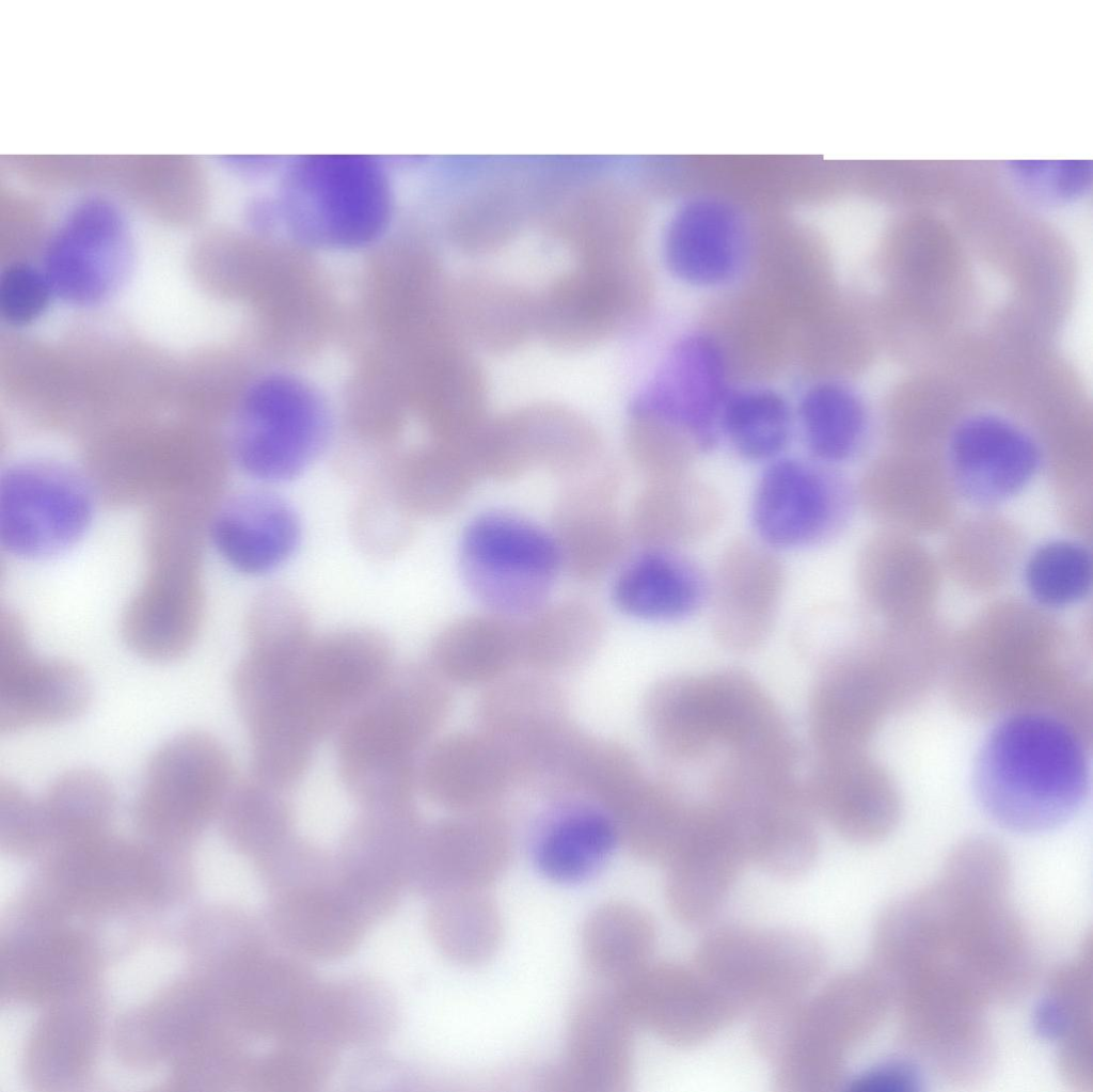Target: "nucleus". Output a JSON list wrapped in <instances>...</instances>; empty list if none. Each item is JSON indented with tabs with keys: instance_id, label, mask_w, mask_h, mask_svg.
Listing matches in <instances>:
<instances>
[{
	"instance_id": "1",
	"label": "nucleus",
	"mask_w": 1093,
	"mask_h": 1092,
	"mask_svg": "<svg viewBox=\"0 0 1093 1092\" xmlns=\"http://www.w3.org/2000/svg\"><path fill=\"white\" fill-rule=\"evenodd\" d=\"M1009 883L997 842L976 837L957 844L938 881L893 904L889 935L901 969L954 976L988 1002L1020 998L1035 963L1009 903Z\"/></svg>"
},
{
	"instance_id": "2",
	"label": "nucleus",
	"mask_w": 1093,
	"mask_h": 1092,
	"mask_svg": "<svg viewBox=\"0 0 1093 1092\" xmlns=\"http://www.w3.org/2000/svg\"><path fill=\"white\" fill-rule=\"evenodd\" d=\"M942 676L950 701L966 716L1046 713L1092 741L1084 660L1067 631L1036 604L1001 600L981 611L950 639Z\"/></svg>"
},
{
	"instance_id": "3",
	"label": "nucleus",
	"mask_w": 1093,
	"mask_h": 1092,
	"mask_svg": "<svg viewBox=\"0 0 1093 1092\" xmlns=\"http://www.w3.org/2000/svg\"><path fill=\"white\" fill-rule=\"evenodd\" d=\"M1092 743L1040 712L1002 717L985 738L973 770L976 796L1000 826L1041 833L1072 818L1087 797Z\"/></svg>"
},
{
	"instance_id": "4",
	"label": "nucleus",
	"mask_w": 1093,
	"mask_h": 1092,
	"mask_svg": "<svg viewBox=\"0 0 1093 1092\" xmlns=\"http://www.w3.org/2000/svg\"><path fill=\"white\" fill-rule=\"evenodd\" d=\"M231 757L204 731H187L149 758L132 805L141 840L167 850L191 846L218 819L235 782Z\"/></svg>"
},
{
	"instance_id": "5",
	"label": "nucleus",
	"mask_w": 1093,
	"mask_h": 1092,
	"mask_svg": "<svg viewBox=\"0 0 1093 1092\" xmlns=\"http://www.w3.org/2000/svg\"><path fill=\"white\" fill-rule=\"evenodd\" d=\"M192 527L162 524L145 531L146 573L122 618L124 642L158 663L186 655L204 617L203 543Z\"/></svg>"
},
{
	"instance_id": "6",
	"label": "nucleus",
	"mask_w": 1093,
	"mask_h": 1092,
	"mask_svg": "<svg viewBox=\"0 0 1093 1092\" xmlns=\"http://www.w3.org/2000/svg\"><path fill=\"white\" fill-rule=\"evenodd\" d=\"M736 832L748 861L783 879L804 874L815 860V812L805 779L729 762L717 775L711 801Z\"/></svg>"
},
{
	"instance_id": "7",
	"label": "nucleus",
	"mask_w": 1093,
	"mask_h": 1092,
	"mask_svg": "<svg viewBox=\"0 0 1093 1092\" xmlns=\"http://www.w3.org/2000/svg\"><path fill=\"white\" fill-rule=\"evenodd\" d=\"M458 560L471 595L489 612L516 619L548 602L563 571L551 532L505 509L487 510L469 521Z\"/></svg>"
},
{
	"instance_id": "8",
	"label": "nucleus",
	"mask_w": 1093,
	"mask_h": 1092,
	"mask_svg": "<svg viewBox=\"0 0 1093 1092\" xmlns=\"http://www.w3.org/2000/svg\"><path fill=\"white\" fill-rule=\"evenodd\" d=\"M98 495L84 470L52 458H27L0 476V543L27 561L59 557L86 535Z\"/></svg>"
},
{
	"instance_id": "9",
	"label": "nucleus",
	"mask_w": 1093,
	"mask_h": 1092,
	"mask_svg": "<svg viewBox=\"0 0 1093 1092\" xmlns=\"http://www.w3.org/2000/svg\"><path fill=\"white\" fill-rule=\"evenodd\" d=\"M823 963L806 932L728 925L701 940L694 966L742 1013L805 997Z\"/></svg>"
},
{
	"instance_id": "10",
	"label": "nucleus",
	"mask_w": 1093,
	"mask_h": 1092,
	"mask_svg": "<svg viewBox=\"0 0 1093 1092\" xmlns=\"http://www.w3.org/2000/svg\"><path fill=\"white\" fill-rule=\"evenodd\" d=\"M857 505L855 488L836 466L779 456L765 463L750 500L756 539L780 551L831 541Z\"/></svg>"
},
{
	"instance_id": "11",
	"label": "nucleus",
	"mask_w": 1093,
	"mask_h": 1092,
	"mask_svg": "<svg viewBox=\"0 0 1093 1092\" xmlns=\"http://www.w3.org/2000/svg\"><path fill=\"white\" fill-rule=\"evenodd\" d=\"M643 299L631 253L577 259L536 299V332L561 350H580L621 332Z\"/></svg>"
},
{
	"instance_id": "12",
	"label": "nucleus",
	"mask_w": 1093,
	"mask_h": 1092,
	"mask_svg": "<svg viewBox=\"0 0 1093 1092\" xmlns=\"http://www.w3.org/2000/svg\"><path fill=\"white\" fill-rule=\"evenodd\" d=\"M327 441V425L299 385L273 379L254 386L235 420L228 454L248 476L279 484L300 476Z\"/></svg>"
},
{
	"instance_id": "13",
	"label": "nucleus",
	"mask_w": 1093,
	"mask_h": 1092,
	"mask_svg": "<svg viewBox=\"0 0 1093 1092\" xmlns=\"http://www.w3.org/2000/svg\"><path fill=\"white\" fill-rule=\"evenodd\" d=\"M902 712L892 677L868 634L823 665L809 701V728L819 754L868 749L870 740Z\"/></svg>"
},
{
	"instance_id": "14",
	"label": "nucleus",
	"mask_w": 1093,
	"mask_h": 1092,
	"mask_svg": "<svg viewBox=\"0 0 1093 1092\" xmlns=\"http://www.w3.org/2000/svg\"><path fill=\"white\" fill-rule=\"evenodd\" d=\"M132 262L123 213L111 201L93 196L75 205L51 235L42 269L53 296L77 306H94L118 291Z\"/></svg>"
},
{
	"instance_id": "15",
	"label": "nucleus",
	"mask_w": 1093,
	"mask_h": 1092,
	"mask_svg": "<svg viewBox=\"0 0 1093 1092\" xmlns=\"http://www.w3.org/2000/svg\"><path fill=\"white\" fill-rule=\"evenodd\" d=\"M786 582L779 552L756 538L729 541L709 575L707 605L714 639L734 653L760 649L775 629Z\"/></svg>"
},
{
	"instance_id": "16",
	"label": "nucleus",
	"mask_w": 1093,
	"mask_h": 1092,
	"mask_svg": "<svg viewBox=\"0 0 1093 1092\" xmlns=\"http://www.w3.org/2000/svg\"><path fill=\"white\" fill-rule=\"evenodd\" d=\"M945 440L942 458L956 495L982 508L1018 494L1043 465L1041 442L1000 413H968Z\"/></svg>"
},
{
	"instance_id": "17",
	"label": "nucleus",
	"mask_w": 1093,
	"mask_h": 1092,
	"mask_svg": "<svg viewBox=\"0 0 1093 1092\" xmlns=\"http://www.w3.org/2000/svg\"><path fill=\"white\" fill-rule=\"evenodd\" d=\"M615 992L634 1026L677 1046L702 1043L741 1014L695 966L649 963Z\"/></svg>"
},
{
	"instance_id": "18",
	"label": "nucleus",
	"mask_w": 1093,
	"mask_h": 1092,
	"mask_svg": "<svg viewBox=\"0 0 1093 1092\" xmlns=\"http://www.w3.org/2000/svg\"><path fill=\"white\" fill-rule=\"evenodd\" d=\"M91 698L84 671L76 664L37 656L15 614L0 623V731L13 733L56 725L80 715Z\"/></svg>"
},
{
	"instance_id": "19",
	"label": "nucleus",
	"mask_w": 1093,
	"mask_h": 1092,
	"mask_svg": "<svg viewBox=\"0 0 1093 1092\" xmlns=\"http://www.w3.org/2000/svg\"><path fill=\"white\" fill-rule=\"evenodd\" d=\"M620 486L621 474L611 460L563 485L550 532L563 571L576 582L602 580L628 555L632 540L616 503Z\"/></svg>"
},
{
	"instance_id": "20",
	"label": "nucleus",
	"mask_w": 1093,
	"mask_h": 1092,
	"mask_svg": "<svg viewBox=\"0 0 1093 1092\" xmlns=\"http://www.w3.org/2000/svg\"><path fill=\"white\" fill-rule=\"evenodd\" d=\"M511 854L510 826L494 808L456 812L423 827L410 886L431 898L452 889H488Z\"/></svg>"
},
{
	"instance_id": "21",
	"label": "nucleus",
	"mask_w": 1093,
	"mask_h": 1092,
	"mask_svg": "<svg viewBox=\"0 0 1093 1092\" xmlns=\"http://www.w3.org/2000/svg\"><path fill=\"white\" fill-rule=\"evenodd\" d=\"M722 355L703 336L681 342L672 351L634 415L663 427L695 453L713 447L727 398Z\"/></svg>"
},
{
	"instance_id": "22",
	"label": "nucleus",
	"mask_w": 1093,
	"mask_h": 1092,
	"mask_svg": "<svg viewBox=\"0 0 1093 1092\" xmlns=\"http://www.w3.org/2000/svg\"><path fill=\"white\" fill-rule=\"evenodd\" d=\"M805 786L817 817L851 842L880 841L899 822L897 786L868 749L817 755Z\"/></svg>"
},
{
	"instance_id": "23",
	"label": "nucleus",
	"mask_w": 1093,
	"mask_h": 1092,
	"mask_svg": "<svg viewBox=\"0 0 1093 1092\" xmlns=\"http://www.w3.org/2000/svg\"><path fill=\"white\" fill-rule=\"evenodd\" d=\"M367 808L348 832L337 867L347 889L377 921L410 883L423 826L409 803Z\"/></svg>"
},
{
	"instance_id": "24",
	"label": "nucleus",
	"mask_w": 1093,
	"mask_h": 1092,
	"mask_svg": "<svg viewBox=\"0 0 1093 1092\" xmlns=\"http://www.w3.org/2000/svg\"><path fill=\"white\" fill-rule=\"evenodd\" d=\"M746 861L725 814L712 802L696 805L685 837L665 865L671 915L686 925L707 923L725 903Z\"/></svg>"
},
{
	"instance_id": "25",
	"label": "nucleus",
	"mask_w": 1093,
	"mask_h": 1092,
	"mask_svg": "<svg viewBox=\"0 0 1093 1092\" xmlns=\"http://www.w3.org/2000/svg\"><path fill=\"white\" fill-rule=\"evenodd\" d=\"M854 488L857 505L882 527L918 536L952 524L957 495L942 457L903 454L878 458Z\"/></svg>"
},
{
	"instance_id": "26",
	"label": "nucleus",
	"mask_w": 1093,
	"mask_h": 1092,
	"mask_svg": "<svg viewBox=\"0 0 1093 1092\" xmlns=\"http://www.w3.org/2000/svg\"><path fill=\"white\" fill-rule=\"evenodd\" d=\"M633 1027L615 990L585 992L569 1014L564 1061L544 1083L556 1091H623L632 1073Z\"/></svg>"
},
{
	"instance_id": "27",
	"label": "nucleus",
	"mask_w": 1093,
	"mask_h": 1092,
	"mask_svg": "<svg viewBox=\"0 0 1093 1092\" xmlns=\"http://www.w3.org/2000/svg\"><path fill=\"white\" fill-rule=\"evenodd\" d=\"M941 568L917 536L882 527L861 545L855 583L865 604L886 623L933 618Z\"/></svg>"
},
{
	"instance_id": "28",
	"label": "nucleus",
	"mask_w": 1093,
	"mask_h": 1092,
	"mask_svg": "<svg viewBox=\"0 0 1093 1092\" xmlns=\"http://www.w3.org/2000/svg\"><path fill=\"white\" fill-rule=\"evenodd\" d=\"M301 521L295 508L267 489L224 495L210 515L207 538L235 571L252 576L270 573L298 549Z\"/></svg>"
},
{
	"instance_id": "29",
	"label": "nucleus",
	"mask_w": 1093,
	"mask_h": 1092,
	"mask_svg": "<svg viewBox=\"0 0 1093 1092\" xmlns=\"http://www.w3.org/2000/svg\"><path fill=\"white\" fill-rule=\"evenodd\" d=\"M890 995L871 969L849 971L830 979L796 1011L791 1036L805 1051L835 1064L883 1022Z\"/></svg>"
},
{
	"instance_id": "30",
	"label": "nucleus",
	"mask_w": 1093,
	"mask_h": 1092,
	"mask_svg": "<svg viewBox=\"0 0 1093 1092\" xmlns=\"http://www.w3.org/2000/svg\"><path fill=\"white\" fill-rule=\"evenodd\" d=\"M418 778L432 802L455 812L493 809L520 781L508 749L481 729L453 733L434 743Z\"/></svg>"
},
{
	"instance_id": "31",
	"label": "nucleus",
	"mask_w": 1093,
	"mask_h": 1092,
	"mask_svg": "<svg viewBox=\"0 0 1093 1092\" xmlns=\"http://www.w3.org/2000/svg\"><path fill=\"white\" fill-rule=\"evenodd\" d=\"M674 201L667 206L664 238L670 270L698 286L729 280L739 268L745 246V225L739 212L709 197Z\"/></svg>"
},
{
	"instance_id": "32",
	"label": "nucleus",
	"mask_w": 1093,
	"mask_h": 1092,
	"mask_svg": "<svg viewBox=\"0 0 1093 1092\" xmlns=\"http://www.w3.org/2000/svg\"><path fill=\"white\" fill-rule=\"evenodd\" d=\"M270 923L295 952L336 959L362 940L369 921L345 890L339 873L326 882L272 892Z\"/></svg>"
},
{
	"instance_id": "33",
	"label": "nucleus",
	"mask_w": 1093,
	"mask_h": 1092,
	"mask_svg": "<svg viewBox=\"0 0 1093 1092\" xmlns=\"http://www.w3.org/2000/svg\"><path fill=\"white\" fill-rule=\"evenodd\" d=\"M418 747L390 719L366 703L342 726L340 773L347 788L363 802H385L407 794L417 777Z\"/></svg>"
},
{
	"instance_id": "34",
	"label": "nucleus",
	"mask_w": 1093,
	"mask_h": 1092,
	"mask_svg": "<svg viewBox=\"0 0 1093 1092\" xmlns=\"http://www.w3.org/2000/svg\"><path fill=\"white\" fill-rule=\"evenodd\" d=\"M1092 955L1090 933L1077 959L1050 974L1033 1014L1035 1032L1058 1044L1062 1078L1079 1091L1093 1088Z\"/></svg>"
},
{
	"instance_id": "35",
	"label": "nucleus",
	"mask_w": 1093,
	"mask_h": 1092,
	"mask_svg": "<svg viewBox=\"0 0 1093 1092\" xmlns=\"http://www.w3.org/2000/svg\"><path fill=\"white\" fill-rule=\"evenodd\" d=\"M719 492L692 474L646 480L625 520L641 549L681 550L713 535L725 518Z\"/></svg>"
},
{
	"instance_id": "36",
	"label": "nucleus",
	"mask_w": 1093,
	"mask_h": 1092,
	"mask_svg": "<svg viewBox=\"0 0 1093 1092\" xmlns=\"http://www.w3.org/2000/svg\"><path fill=\"white\" fill-rule=\"evenodd\" d=\"M709 575L681 550L641 549L621 565L612 588L624 615L650 622H678L707 605Z\"/></svg>"
},
{
	"instance_id": "37",
	"label": "nucleus",
	"mask_w": 1093,
	"mask_h": 1092,
	"mask_svg": "<svg viewBox=\"0 0 1093 1092\" xmlns=\"http://www.w3.org/2000/svg\"><path fill=\"white\" fill-rule=\"evenodd\" d=\"M392 671L387 638L371 628L355 627L313 639L301 676L314 697L342 716L346 706L364 701Z\"/></svg>"
},
{
	"instance_id": "38",
	"label": "nucleus",
	"mask_w": 1093,
	"mask_h": 1092,
	"mask_svg": "<svg viewBox=\"0 0 1093 1092\" xmlns=\"http://www.w3.org/2000/svg\"><path fill=\"white\" fill-rule=\"evenodd\" d=\"M430 664L448 683L487 687L522 667L521 620L489 611L455 619L434 637Z\"/></svg>"
},
{
	"instance_id": "39",
	"label": "nucleus",
	"mask_w": 1093,
	"mask_h": 1092,
	"mask_svg": "<svg viewBox=\"0 0 1093 1092\" xmlns=\"http://www.w3.org/2000/svg\"><path fill=\"white\" fill-rule=\"evenodd\" d=\"M480 729L498 740L516 760L569 718L563 691L550 676L513 672L489 685L477 705Z\"/></svg>"
},
{
	"instance_id": "40",
	"label": "nucleus",
	"mask_w": 1093,
	"mask_h": 1092,
	"mask_svg": "<svg viewBox=\"0 0 1093 1092\" xmlns=\"http://www.w3.org/2000/svg\"><path fill=\"white\" fill-rule=\"evenodd\" d=\"M106 184L144 211L173 221L199 217L208 197L203 168L190 156H109Z\"/></svg>"
},
{
	"instance_id": "41",
	"label": "nucleus",
	"mask_w": 1093,
	"mask_h": 1092,
	"mask_svg": "<svg viewBox=\"0 0 1093 1092\" xmlns=\"http://www.w3.org/2000/svg\"><path fill=\"white\" fill-rule=\"evenodd\" d=\"M620 842L612 816L597 804L565 806L537 834L534 860L548 879L574 883L595 874Z\"/></svg>"
},
{
	"instance_id": "42",
	"label": "nucleus",
	"mask_w": 1093,
	"mask_h": 1092,
	"mask_svg": "<svg viewBox=\"0 0 1093 1092\" xmlns=\"http://www.w3.org/2000/svg\"><path fill=\"white\" fill-rule=\"evenodd\" d=\"M604 636L598 608L581 599L546 602L521 620L522 667L545 676L586 664Z\"/></svg>"
},
{
	"instance_id": "43",
	"label": "nucleus",
	"mask_w": 1093,
	"mask_h": 1092,
	"mask_svg": "<svg viewBox=\"0 0 1093 1092\" xmlns=\"http://www.w3.org/2000/svg\"><path fill=\"white\" fill-rule=\"evenodd\" d=\"M947 529L939 565L957 586L988 594L1009 581L1023 550L1021 534L1011 521L984 511Z\"/></svg>"
},
{
	"instance_id": "44",
	"label": "nucleus",
	"mask_w": 1093,
	"mask_h": 1092,
	"mask_svg": "<svg viewBox=\"0 0 1093 1092\" xmlns=\"http://www.w3.org/2000/svg\"><path fill=\"white\" fill-rule=\"evenodd\" d=\"M380 475L417 518L452 513L480 479L462 446L441 441L396 457Z\"/></svg>"
},
{
	"instance_id": "45",
	"label": "nucleus",
	"mask_w": 1093,
	"mask_h": 1092,
	"mask_svg": "<svg viewBox=\"0 0 1093 1092\" xmlns=\"http://www.w3.org/2000/svg\"><path fill=\"white\" fill-rule=\"evenodd\" d=\"M116 809L109 779L92 769H75L56 778L37 798L47 855L108 832Z\"/></svg>"
},
{
	"instance_id": "46",
	"label": "nucleus",
	"mask_w": 1093,
	"mask_h": 1092,
	"mask_svg": "<svg viewBox=\"0 0 1093 1092\" xmlns=\"http://www.w3.org/2000/svg\"><path fill=\"white\" fill-rule=\"evenodd\" d=\"M656 940L651 917L625 902L593 909L582 930V954L598 979L619 986L650 963Z\"/></svg>"
},
{
	"instance_id": "47",
	"label": "nucleus",
	"mask_w": 1093,
	"mask_h": 1092,
	"mask_svg": "<svg viewBox=\"0 0 1093 1092\" xmlns=\"http://www.w3.org/2000/svg\"><path fill=\"white\" fill-rule=\"evenodd\" d=\"M459 303L464 335L485 351L510 352L536 332V299L517 286L476 275L462 285Z\"/></svg>"
},
{
	"instance_id": "48",
	"label": "nucleus",
	"mask_w": 1093,
	"mask_h": 1092,
	"mask_svg": "<svg viewBox=\"0 0 1093 1092\" xmlns=\"http://www.w3.org/2000/svg\"><path fill=\"white\" fill-rule=\"evenodd\" d=\"M428 929L438 949L465 966L490 960L500 947L502 920L487 889L459 888L432 897Z\"/></svg>"
},
{
	"instance_id": "49",
	"label": "nucleus",
	"mask_w": 1093,
	"mask_h": 1092,
	"mask_svg": "<svg viewBox=\"0 0 1093 1092\" xmlns=\"http://www.w3.org/2000/svg\"><path fill=\"white\" fill-rule=\"evenodd\" d=\"M643 715L654 744L672 759H699L715 746L707 724L700 675L656 682L645 697Z\"/></svg>"
},
{
	"instance_id": "50",
	"label": "nucleus",
	"mask_w": 1093,
	"mask_h": 1092,
	"mask_svg": "<svg viewBox=\"0 0 1093 1092\" xmlns=\"http://www.w3.org/2000/svg\"><path fill=\"white\" fill-rule=\"evenodd\" d=\"M695 806L669 785L646 778L613 819L630 853L665 866L685 837Z\"/></svg>"
},
{
	"instance_id": "51",
	"label": "nucleus",
	"mask_w": 1093,
	"mask_h": 1092,
	"mask_svg": "<svg viewBox=\"0 0 1093 1092\" xmlns=\"http://www.w3.org/2000/svg\"><path fill=\"white\" fill-rule=\"evenodd\" d=\"M799 412L813 459L836 466L861 450L868 434V413L850 387L831 382L817 384L805 394Z\"/></svg>"
},
{
	"instance_id": "52",
	"label": "nucleus",
	"mask_w": 1093,
	"mask_h": 1092,
	"mask_svg": "<svg viewBox=\"0 0 1093 1092\" xmlns=\"http://www.w3.org/2000/svg\"><path fill=\"white\" fill-rule=\"evenodd\" d=\"M971 168L968 161L889 160L873 164L858 192L867 201L907 210L951 203Z\"/></svg>"
},
{
	"instance_id": "53",
	"label": "nucleus",
	"mask_w": 1093,
	"mask_h": 1092,
	"mask_svg": "<svg viewBox=\"0 0 1093 1092\" xmlns=\"http://www.w3.org/2000/svg\"><path fill=\"white\" fill-rule=\"evenodd\" d=\"M278 790L255 777L234 782L218 818L227 841L256 861L291 836L290 810Z\"/></svg>"
},
{
	"instance_id": "54",
	"label": "nucleus",
	"mask_w": 1093,
	"mask_h": 1092,
	"mask_svg": "<svg viewBox=\"0 0 1093 1092\" xmlns=\"http://www.w3.org/2000/svg\"><path fill=\"white\" fill-rule=\"evenodd\" d=\"M245 636L249 653L298 663L313 642L307 608L292 590L281 585L268 586L248 608Z\"/></svg>"
},
{
	"instance_id": "55",
	"label": "nucleus",
	"mask_w": 1093,
	"mask_h": 1092,
	"mask_svg": "<svg viewBox=\"0 0 1093 1092\" xmlns=\"http://www.w3.org/2000/svg\"><path fill=\"white\" fill-rule=\"evenodd\" d=\"M719 428L738 455L769 462L780 456L791 434L788 403L769 390H748L727 395Z\"/></svg>"
},
{
	"instance_id": "56",
	"label": "nucleus",
	"mask_w": 1093,
	"mask_h": 1092,
	"mask_svg": "<svg viewBox=\"0 0 1093 1092\" xmlns=\"http://www.w3.org/2000/svg\"><path fill=\"white\" fill-rule=\"evenodd\" d=\"M360 487L350 517L354 543L369 558H394L410 545L417 517L383 476H376Z\"/></svg>"
},
{
	"instance_id": "57",
	"label": "nucleus",
	"mask_w": 1093,
	"mask_h": 1092,
	"mask_svg": "<svg viewBox=\"0 0 1093 1092\" xmlns=\"http://www.w3.org/2000/svg\"><path fill=\"white\" fill-rule=\"evenodd\" d=\"M1025 581L1037 606L1044 610L1072 606L1091 589V554L1078 541L1045 543L1028 558Z\"/></svg>"
},
{
	"instance_id": "58",
	"label": "nucleus",
	"mask_w": 1093,
	"mask_h": 1092,
	"mask_svg": "<svg viewBox=\"0 0 1093 1092\" xmlns=\"http://www.w3.org/2000/svg\"><path fill=\"white\" fill-rule=\"evenodd\" d=\"M999 165L1009 188L1033 208L1034 204L1075 201L1091 183L1089 161H1009Z\"/></svg>"
},
{
	"instance_id": "59",
	"label": "nucleus",
	"mask_w": 1093,
	"mask_h": 1092,
	"mask_svg": "<svg viewBox=\"0 0 1093 1092\" xmlns=\"http://www.w3.org/2000/svg\"><path fill=\"white\" fill-rule=\"evenodd\" d=\"M53 292L42 268L25 263L9 266L0 279V312L11 326L25 327L48 307Z\"/></svg>"
},
{
	"instance_id": "60",
	"label": "nucleus",
	"mask_w": 1093,
	"mask_h": 1092,
	"mask_svg": "<svg viewBox=\"0 0 1093 1092\" xmlns=\"http://www.w3.org/2000/svg\"><path fill=\"white\" fill-rule=\"evenodd\" d=\"M0 843L17 856L45 853L36 798L9 780L0 782Z\"/></svg>"
},
{
	"instance_id": "61",
	"label": "nucleus",
	"mask_w": 1093,
	"mask_h": 1092,
	"mask_svg": "<svg viewBox=\"0 0 1093 1092\" xmlns=\"http://www.w3.org/2000/svg\"><path fill=\"white\" fill-rule=\"evenodd\" d=\"M922 1083L918 1066L903 1059L878 1063L856 1077L850 1083L851 1091L859 1092H913Z\"/></svg>"
}]
</instances>
